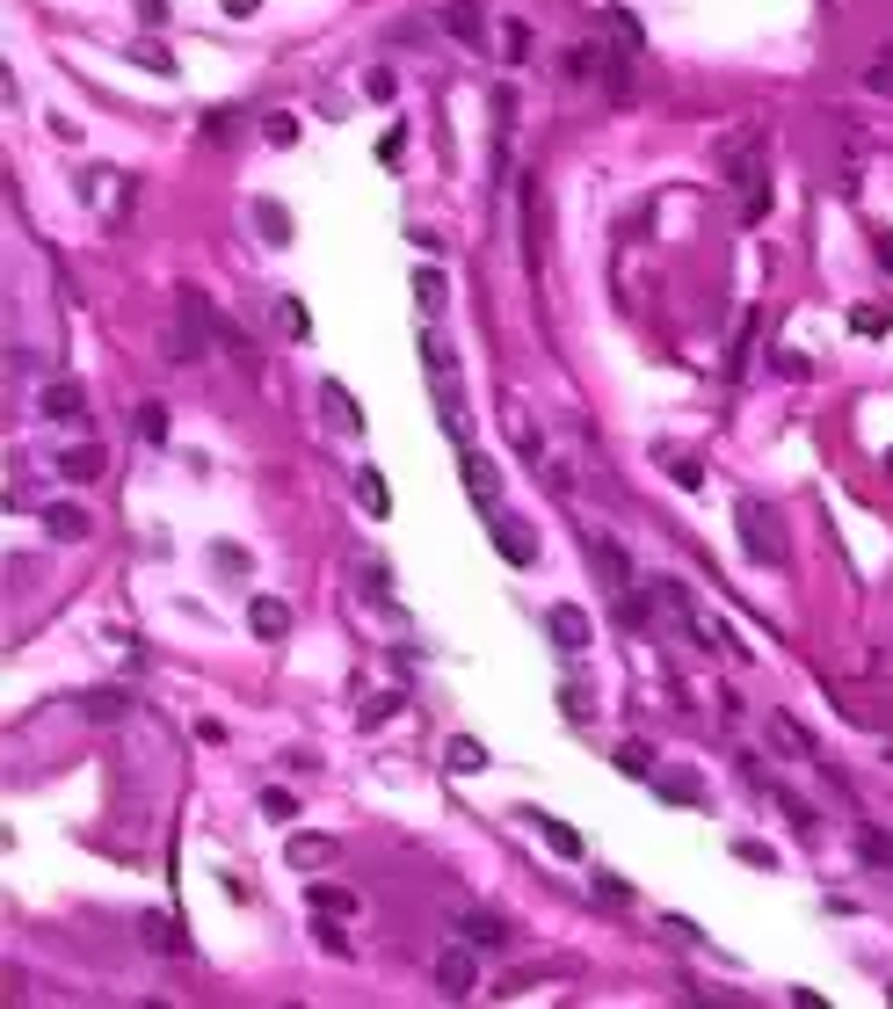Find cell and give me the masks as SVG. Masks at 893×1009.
Returning a JSON list of instances; mask_svg holds the SVG:
<instances>
[{"instance_id":"obj_9","label":"cell","mask_w":893,"mask_h":1009,"mask_svg":"<svg viewBox=\"0 0 893 1009\" xmlns=\"http://www.w3.org/2000/svg\"><path fill=\"white\" fill-rule=\"evenodd\" d=\"M44 538L80 545V538H95V516H88L80 502H52V508H44Z\"/></svg>"},{"instance_id":"obj_35","label":"cell","mask_w":893,"mask_h":1009,"mask_svg":"<svg viewBox=\"0 0 893 1009\" xmlns=\"http://www.w3.org/2000/svg\"><path fill=\"white\" fill-rule=\"evenodd\" d=\"M255 806H262L269 820H298V799H291V792H283V784H269V792H262V799H255Z\"/></svg>"},{"instance_id":"obj_7","label":"cell","mask_w":893,"mask_h":1009,"mask_svg":"<svg viewBox=\"0 0 893 1009\" xmlns=\"http://www.w3.org/2000/svg\"><path fill=\"white\" fill-rule=\"evenodd\" d=\"M451 930H458V944H473V952H502L508 944V923L494 915V908H465Z\"/></svg>"},{"instance_id":"obj_10","label":"cell","mask_w":893,"mask_h":1009,"mask_svg":"<svg viewBox=\"0 0 893 1009\" xmlns=\"http://www.w3.org/2000/svg\"><path fill=\"white\" fill-rule=\"evenodd\" d=\"M763 727H771V741H777V749L792 755V763H821V749H814V733H806V727H799L792 712H763Z\"/></svg>"},{"instance_id":"obj_24","label":"cell","mask_w":893,"mask_h":1009,"mask_svg":"<svg viewBox=\"0 0 893 1009\" xmlns=\"http://www.w3.org/2000/svg\"><path fill=\"white\" fill-rule=\"evenodd\" d=\"M255 226H262L269 247H283V240H291V211H283L277 196H255Z\"/></svg>"},{"instance_id":"obj_17","label":"cell","mask_w":893,"mask_h":1009,"mask_svg":"<svg viewBox=\"0 0 893 1009\" xmlns=\"http://www.w3.org/2000/svg\"><path fill=\"white\" fill-rule=\"evenodd\" d=\"M80 712H88L95 727H117V719H131V690L103 683V690H88V697H80Z\"/></svg>"},{"instance_id":"obj_44","label":"cell","mask_w":893,"mask_h":1009,"mask_svg":"<svg viewBox=\"0 0 893 1009\" xmlns=\"http://www.w3.org/2000/svg\"><path fill=\"white\" fill-rule=\"evenodd\" d=\"M872 676H886V683H893V640H879V646H872Z\"/></svg>"},{"instance_id":"obj_42","label":"cell","mask_w":893,"mask_h":1009,"mask_svg":"<svg viewBox=\"0 0 893 1009\" xmlns=\"http://www.w3.org/2000/svg\"><path fill=\"white\" fill-rule=\"evenodd\" d=\"M364 87H370V103H392V73H386V66H370Z\"/></svg>"},{"instance_id":"obj_47","label":"cell","mask_w":893,"mask_h":1009,"mask_svg":"<svg viewBox=\"0 0 893 1009\" xmlns=\"http://www.w3.org/2000/svg\"><path fill=\"white\" fill-rule=\"evenodd\" d=\"M879 269H893V233H879Z\"/></svg>"},{"instance_id":"obj_39","label":"cell","mask_w":893,"mask_h":1009,"mask_svg":"<svg viewBox=\"0 0 893 1009\" xmlns=\"http://www.w3.org/2000/svg\"><path fill=\"white\" fill-rule=\"evenodd\" d=\"M850 328H858V334H886V305H850Z\"/></svg>"},{"instance_id":"obj_20","label":"cell","mask_w":893,"mask_h":1009,"mask_svg":"<svg viewBox=\"0 0 893 1009\" xmlns=\"http://www.w3.org/2000/svg\"><path fill=\"white\" fill-rule=\"evenodd\" d=\"M530 828H538V836H545V850H560L567 865H581V857H589V850H581V836L567 828V820H552V814H530Z\"/></svg>"},{"instance_id":"obj_19","label":"cell","mask_w":893,"mask_h":1009,"mask_svg":"<svg viewBox=\"0 0 893 1009\" xmlns=\"http://www.w3.org/2000/svg\"><path fill=\"white\" fill-rule=\"evenodd\" d=\"M320 407H327V421H334V429H364V407L349 400V385H342V378H327V385H320Z\"/></svg>"},{"instance_id":"obj_3","label":"cell","mask_w":893,"mask_h":1009,"mask_svg":"<svg viewBox=\"0 0 893 1009\" xmlns=\"http://www.w3.org/2000/svg\"><path fill=\"white\" fill-rule=\"evenodd\" d=\"M581 552H589V567L603 575V589H611V595L639 589V567H632V552L611 538V530H581Z\"/></svg>"},{"instance_id":"obj_31","label":"cell","mask_w":893,"mask_h":1009,"mask_svg":"<svg viewBox=\"0 0 893 1009\" xmlns=\"http://www.w3.org/2000/svg\"><path fill=\"white\" fill-rule=\"evenodd\" d=\"M617 770H625V777H647V784H654V770H661V763H654V749L625 741V749H617Z\"/></svg>"},{"instance_id":"obj_12","label":"cell","mask_w":893,"mask_h":1009,"mask_svg":"<svg viewBox=\"0 0 893 1009\" xmlns=\"http://www.w3.org/2000/svg\"><path fill=\"white\" fill-rule=\"evenodd\" d=\"M247 632L255 640H283L291 632V603L283 595H247Z\"/></svg>"},{"instance_id":"obj_23","label":"cell","mask_w":893,"mask_h":1009,"mask_svg":"<svg viewBox=\"0 0 893 1009\" xmlns=\"http://www.w3.org/2000/svg\"><path fill=\"white\" fill-rule=\"evenodd\" d=\"M415 305H421L429 320L451 305V283H443V269H415Z\"/></svg>"},{"instance_id":"obj_2","label":"cell","mask_w":893,"mask_h":1009,"mask_svg":"<svg viewBox=\"0 0 893 1009\" xmlns=\"http://www.w3.org/2000/svg\"><path fill=\"white\" fill-rule=\"evenodd\" d=\"M763 153H771V131H763V124H727V131H719V139H712V160H719V182H727V190H741V196H749V190H771V182H763Z\"/></svg>"},{"instance_id":"obj_32","label":"cell","mask_w":893,"mask_h":1009,"mask_svg":"<svg viewBox=\"0 0 893 1009\" xmlns=\"http://www.w3.org/2000/svg\"><path fill=\"white\" fill-rule=\"evenodd\" d=\"M131 58H139L146 73H168V66H175V58H168V44H160V36H139V44H131Z\"/></svg>"},{"instance_id":"obj_46","label":"cell","mask_w":893,"mask_h":1009,"mask_svg":"<svg viewBox=\"0 0 893 1009\" xmlns=\"http://www.w3.org/2000/svg\"><path fill=\"white\" fill-rule=\"evenodd\" d=\"M218 8H226V15H255V8H262V0H218Z\"/></svg>"},{"instance_id":"obj_14","label":"cell","mask_w":893,"mask_h":1009,"mask_svg":"<svg viewBox=\"0 0 893 1009\" xmlns=\"http://www.w3.org/2000/svg\"><path fill=\"white\" fill-rule=\"evenodd\" d=\"M139 944H146V952H160V958H182V952H190V937H182L160 908H153V915H139Z\"/></svg>"},{"instance_id":"obj_4","label":"cell","mask_w":893,"mask_h":1009,"mask_svg":"<svg viewBox=\"0 0 893 1009\" xmlns=\"http://www.w3.org/2000/svg\"><path fill=\"white\" fill-rule=\"evenodd\" d=\"M741 545H749V559H763V567H785V530H777V516L763 502H741Z\"/></svg>"},{"instance_id":"obj_25","label":"cell","mask_w":893,"mask_h":1009,"mask_svg":"<svg viewBox=\"0 0 893 1009\" xmlns=\"http://www.w3.org/2000/svg\"><path fill=\"white\" fill-rule=\"evenodd\" d=\"M356 502H364V508H370V516H378V523L392 516V494H386V480H378V472H370V465H356Z\"/></svg>"},{"instance_id":"obj_6","label":"cell","mask_w":893,"mask_h":1009,"mask_svg":"<svg viewBox=\"0 0 893 1009\" xmlns=\"http://www.w3.org/2000/svg\"><path fill=\"white\" fill-rule=\"evenodd\" d=\"M545 632H552L560 654H589V640H595V625H589V610H581V603H552V610H545Z\"/></svg>"},{"instance_id":"obj_18","label":"cell","mask_w":893,"mask_h":1009,"mask_svg":"<svg viewBox=\"0 0 893 1009\" xmlns=\"http://www.w3.org/2000/svg\"><path fill=\"white\" fill-rule=\"evenodd\" d=\"M494 545H502L508 567H530V559H538V538H524V530H516V516H502V508H494Z\"/></svg>"},{"instance_id":"obj_45","label":"cell","mask_w":893,"mask_h":1009,"mask_svg":"<svg viewBox=\"0 0 893 1009\" xmlns=\"http://www.w3.org/2000/svg\"><path fill=\"white\" fill-rule=\"evenodd\" d=\"M139 22H146V30H160V22H168V0H139Z\"/></svg>"},{"instance_id":"obj_16","label":"cell","mask_w":893,"mask_h":1009,"mask_svg":"<svg viewBox=\"0 0 893 1009\" xmlns=\"http://www.w3.org/2000/svg\"><path fill=\"white\" fill-rule=\"evenodd\" d=\"M334 857H342V842H334V836H305V828L291 836V871H327Z\"/></svg>"},{"instance_id":"obj_8","label":"cell","mask_w":893,"mask_h":1009,"mask_svg":"<svg viewBox=\"0 0 893 1009\" xmlns=\"http://www.w3.org/2000/svg\"><path fill=\"white\" fill-rule=\"evenodd\" d=\"M36 415H44V421H88V393H80L73 378H58V385L36 393Z\"/></svg>"},{"instance_id":"obj_33","label":"cell","mask_w":893,"mask_h":1009,"mask_svg":"<svg viewBox=\"0 0 893 1009\" xmlns=\"http://www.w3.org/2000/svg\"><path fill=\"white\" fill-rule=\"evenodd\" d=\"M277 320H283V334H291V342H305V334H313V313H305L298 298H283V305H277Z\"/></svg>"},{"instance_id":"obj_38","label":"cell","mask_w":893,"mask_h":1009,"mask_svg":"<svg viewBox=\"0 0 893 1009\" xmlns=\"http://www.w3.org/2000/svg\"><path fill=\"white\" fill-rule=\"evenodd\" d=\"M560 712L574 719V727H581V719H595V705H589V690H581V683H567V690H560Z\"/></svg>"},{"instance_id":"obj_37","label":"cell","mask_w":893,"mask_h":1009,"mask_svg":"<svg viewBox=\"0 0 893 1009\" xmlns=\"http://www.w3.org/2000/svg\"><path fill=\"white\" fill-rule=\"evenodd\" d=\"M589 887H595V901H611V908L632 901V887H625V879H611V871H589Z\"/></svg>"},{"instance_id":"obj_43","label":"cell","mask_w":893,"mask_h":1009,"mask_svg":"<svg viewBox=\"0 0 893 1009\" xmlns=\"http://www.w3.org/2000/svg\"><path fill=\"white\" fill-rule=\"evenodd\" d=\"M139 429L153 436V443H160V436H168V415H160V400H153V407H146V415H139Z\"/></svg>"},{"instance_id":"obj_26","label":"cell","mask_w":893,"mask_h":1009,"mask_svg":"<svg viewBox=\"0 0 893 1009\" xmlns=\"http://www.w3.org/2000/svg\"><path fill=\"white\" fill-rule=\"evenodd\" d=\"M502 66H530V22L524 15L502 22Z\"/></svg>"},{"instance_id":"obj_40","label":"cell","mask_w":893,"mask_h":1009,"mask_svg":"<svg viewBox=\"0 0 893 1009\" xmlns=\"http://www.w3.org/2000/svg\"><path fill=\"white\" fill-rule=\"evenodd\" d=\"M771 218V190H749L741 196V226H763Z\"/></svg>"},{"instance_id":"obj_13","label":"cell","mask_w":893,"mask_h":1009,"mask_svg":"<svg viewBox=\"0 0 893 1009\" xmlns=\"http://www.w3.org/2000/svg\"><path fill=\"white\" fill-rule=\"evenodd\" d=\"M443 30H451L458 36V44H473V52H480V36H487V15H480V0H443Z\"/></svg>"},{"instance_id":"obj_5","label":"cell","mask_w":893,"mask_h":1009,"mask_svg":"<svg viewBox=\"0 0 893 1009\" xmlns=\"http://www.w3.org/2000/svg\"><path fill=\"white\" fill-rule=\"evenodd\" d=\"M473 988H480V958H473V944H451V952H437V995L465 1002Z\"/></svg>"},{"instance_id":"obj_22","label":"cell","mask_w":893,"mask_h":1009,"mask_svg":"<svg viewBox=\"0 0 893 1009\" xmlns=\"http://www.w3.org/2000/svg\"><path fill=\"white\" fill-rule=\"evenodd\" d=\"M603 30H611L625 52H647V22L632 15V8H603Z\"/></svg>"},{"instance_id":"obj_21","label":"cell","mask_w":893,"mask_h":1009,"mask_svg":"<svg viewBox=\"0 0 893 1009\" xmlns=\"http://www.w3.org/2000/svg\"><path fill=\"white\" fill-rule=\"evenodd\" d=\"M443 770H451V777H480V770H487V749H480L473 733H458L451 749H443Z\"/></svg>"},{"instance_id":"obj_29","label":"cell","mask_w":893,"mask_h":1009,"mask_svg":"<svg viewBox=\"0 0 893 1009\" xmlns=\"http://www.w3.org/2000/svg\"><path fill=\"white\" fill-rule=\"evenodd\" d=\"M305 901H313L320 915H342V923H349V915H356V893H349V887H313V893H305Z\"/></svg>"},{"instance_id":"obj_36","label":"cell","mask_w":893,"mask_h":1009,"mask_svg":"<svg viewBox=\"0 0 893 1009\" xmlns=\"http://www.w3.org/2000/svg\"><path fill=\"white\" fill-rule=\"evenodd\" d=\"M668 480H676V487H704V465L684 458V451H668Z\"/></svg>"},{"instance_id":"obj_1","label":"cell","mask_w":893,"mask_h":1009,"mask_svg":"<svg viewBox=\"0 0 893 1009\" xmlns=\"http://www.w3.org/2000/svg\"><path fill=\"white\" fill-rule=\"evenodd\" d=\"M567 80H581V87H603L611 103H632V58L639 52H625V44H603V36H589V44H567Z\"/></svg>"},{"instance_id":"obj_15","label":"cell","mask_w":893,"mask_h":1009,"mask_svg":"<svg viewBox=\"0 0 893 1009\" xmlns=\"http://www.w3.org/2000/svg\"><path fill=\"white\" fill-rule=\"evenodd\" d=\"M103 443H73V451H58V480H73V487H88V480H103Z\"/></svg>"},{"instance_id":"obj_27","label":"cell","mask_w":893,"mask_h":1009,"mask_svg":"<svg viewBox=\"0 0 893 1009\" xmlns=\"http://www.w3.org/2000/svg\"><path fill=\"white\" fill-rule=\"evenodd\" d=\"M864 87H872L879 103H893V44H879V52L864 58Z\"/></svg>"},{"instance_id":"obj_30","label":"cell","mask_w":893,"mask_h":1009,"mask_svg":"<svg viewBox=\"0 0 893 1009\" xmlns=\"http://www.w3.org/2000/svg\"><path fill=\"white\" fill-rule=\"evenodd\" d=\"M392 712H407V697H400V690H386V697H370L364 712H356V727H364V733H370V727H386V719H392Z\"/></svg>"},{"instance_id":"obj_11","label":"cell","mask_w":893,"mask_h":1009,"mask_svg":"<svg viewBox=\"0 0 893 1009\" xmlns=\"http://www.w3.org/2000/svg\"><path fill=\"white\" fill-rule=\"evenodd\" d=\"M458 472H465V494H473V502L494 516V508H502V472H494L480 451H465V458H458Z\"/></svg>"},{"instance_id":"obj_41","label":"cell","mask_w":893,"mask_h":1009,"mask_svg":"<svg viewBox=\"0 0 893 1009\" xmlns=\"http://www.w3.org/2000/svg\"><path fill=\"white\" fill-rule=\"evenodd\" d=\"M734 857L755 865V871H777V850H763V842H734Z\"/></svg>"},{"instance_id":"obj_28","label":"cell","mask_w":893,"mask_h":1009,"mask_svg":"<svg viewBox=\"0 0 893 1009\" xmlns=\"http://www.w3.org/2000/svg\"><path fill=\"white\" fill-rule=\"evenodd\" d=\"M654 792H661V799H676V806H698L704 799V784L698 777H676V770H654Z\"/></svg>"},{"instance_id":"obj_34","label":"cell","mask_w":893,"mask_h":1009,"mask_svg":"<svg viewBox=\"0 0 893 1009\" xmlns=\"http://www.w3.org/2000/svg\"><path fill=\"white\" fill-rule=\"evenodd\" d=\"M262 139H269V146H298V117H291V109H269Z\"/></svg>"}]
</instances>
